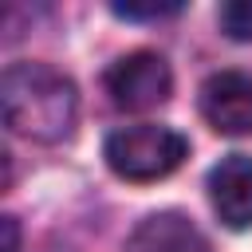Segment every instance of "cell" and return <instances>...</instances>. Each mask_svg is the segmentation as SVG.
I'll return each instance as SVG.
<instances>
[{
    "mask_svg": "<svg viewBox=\"0 0 252 252\" xmlns=\"http://www.w3.org/2000/svg\"><path fill=\"white\" fill-rule=\"evenodd\" d=\"M0 114L12 134L55 146L79 122V91L47 63H12L0 79Z\"/></svg>",
    "mask_w": 252,
    "mask_h": 252,
    "instance_id": "cell-1",
    "label": "cell"
},
{
    "mask_svg": "<svg viewBox=\"0 0 252 252\" xmlns=\"http://www.w3.org/2000/svg\"><path fill=\"white\" fill-rule=\"evenodd\" d=\"M102 154L122 181H158V177H169L189 158V138L177 134L173 126L138 122V126L114 130Z\"/></svg>",
    "mask_w": 252,
    "mask_h": 252,
    "instance_id": "cell-2",
    "label": "cell"
},
{
    "mask_svg": "<svg viewBox=\"0 0 252 252\" xmlns=\"http://www.w3.org/2000/svg\"><path fill=\"white\" fill-rule=\"evenodd\" d=\"M106 94L118 110H154L173 94V71L158 51H130L106 71Z\"/></svg>",
    "mask_w": 252,
    "mask_h": 252,
    "instance_id": "cell-3",
    "label": "cell"
},
{
    "mask_svg": "<svg viewBox=\"0 0 252 252\" xmlns=\"http://www.w3.org/2000/svg\"><path fill=\"white\" fill-rule=\"evenodd\" d=\"M201 114L217 134H252V75L217 71L201 87Z\"/></svg>",
    "mask_w": 252,
    "mask_h": 252,
    "instance_id": "cell-4",
    "label": "cell"
},
{
    "mask_svg": "<svg viewBox=\"0 0 252 252\" xmlns=\"http://www.w3.org/2000/svg\"><path fill=\"white\" fill-rule=\"evenodd\" d=\"M209 201L224 228H252V158L228 154L209 169Z\"/></svg>",
    "mask_w": 252,
    "mask_h": 252,
    "instance_id": "cell-5",
    "label": "cell"
},
{
    "mask_svg": "<svg viewBox=\"0 0 252 252\" xmlns=\"http://www.w3.org/2000/svg\"><path fill=\"white\" fill-rule=\"evenodd\" d=\"M122 252H209V240L201 236V228L189 217L154 213L130 232Z\"/></svg>",
    "mask_w": 252,
    "mask_h": 252,
    "instance_id": "cell-6",
    "label": "cell"
},
{
    "mask_svg": "<svg viewBox=\"0 0 252 252\" xmlns=\"http://www.w3.org/2000/svg\"><path fill=\"white\" fill-rule=\"evenodd\" d=\"M220 32L228 39H252V0H228L217 12Z\"/></svg>",
    "mask_w": 252,
    "mask_h": 252,
    "instance_id": "cell-7",
    "label": "cell"
},
{
    "mask_svg": "<svg viewBox=\"0 0 252 252\" xmlns=\"http://www.w3.org/2000/svg\"><path fill=\"white\" fill-rule=\"evenodd\" d=\"M114 12L118 16H126V20H158V16H173V12H181V4L177 0H165V4H114Z\"/></svg>",
    "mask_w": 252,
    "mask_h": 252,
    "instance_id": "cell-8",
    "label": "cell"
},
{
    "mask_svg": "<svg viewBox=\"0 0 252 252\" xmlns=\"http://www.w3.org/2000/svg\"><path fill=\"white\" fill-rule=\"evenodd\" d=\"M4 252H20V228H16V217H4Z\"/></svg>",
    "mask_w": 252,
    "mask_h": 252,
    "instance_id": "cell-9",
    "label": "cell"
}]
</instances>
